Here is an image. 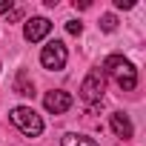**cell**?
<instances>
[{
	"label": "cell",
	"mask_w": 146,
	"mask_h": 146,
	"mask_svg": "<svg viewBox=\"0 0 146 146\" xmlns=\"http://www.w3.org/2000/svg\"><path fill=\"white\" fill-rule=\"evenodd\" d=\"M100 69H103V75H112V78H115V83H117L123 92H132V89L137 86V69H135V63H132L129 57H123V54H109Z\"/></svg>",
	"instance_id": "obj_1"
},
{
	"label": "cell",
	"mask_w": 146,
	"mask_h": 146,
	"mask_svg": "<svg viewBox=\"0 0 146 146\" xmlns=\"http://www.w3.org/2000/svg\"><path fill=\"white\" fill-rule=\"evenodd\" d=\"M9 117H12V123H15L26 137H40V135H43V117H40L32 106H15V109L9 112Z\"/></svg>",
	"instance_id": "obj_2"
},
{
	"label": "cell",
	"mask_w": 146,
	"mask_h": 146,
	"mask_svg": "<svg viewBox=\"0 0 146 146\" xmlns=\"http://www.w3.org/2000/svg\"><path fill=\"white\" fill-rule=\"evenodd\" d=\"M103 92H106V75H103V69L98 66L80 83V100L89 103V106H100L103 103Z\"/></svg>",
	"instance_id": "obj_3"
},
{
	"label": "cell",
	"mask_w": 146,
	"mask_h": 146,
	"mask_svg": "<svg viewBox=\"0 0 146 146\" xmlns=\"http://www.w3.org/2000/svg\"><path fill=\"white\" fill-rule=\"evenodd\" d=\"M66 60H69V52H66V43L63 40H49L40 52V66L49 69V72H60L66 69Z\"/></svg>",
	"instance_id": "obj_4"
},
{
	"label": "cell",
	"mask_w": 146,
	"mask_h": 146,
	"mask_svg": "<svg viewBox=\"0 0 146 146\" xmlns=\"http://www.w3.org/2000/svg\"><path fill=\"white\" fill-rule=\"evenodd\" d=\"M72 103H75V98L69 92H63V89H52V92L43 95V106H46L49 115H63V112L72 109Z\"/></svg>",
	"instance_id": "obj_5"
},
{
	"label": "cell",
	"mask_w": 146,
	"mask_h": 146,
	"mask_svg": "<svg viewBox=\"0 0 146 146\" xmlns=\"http://www.w3.org/2000/svg\"><path fill=\"white\" fill-rule=\"evenodd\" d=\"M49 32H52V23H49L46 17H32V20H26V26H23V37H26L29 43H40L43 37H49Z\"/></svg>",
	"instance_id": "obj_6"
},
{
	"label": "cell",
	"mask_w": 146,
	"mask_h": 146,
	"mask_svg": "<svg viewBox=\"0 0 146 146\" xmlns=\"http://www.w3.org/2000/svg\"><path fill=\"white\" fill-rule=\"evenodd\" d=\"M109 126H112L115 137H120V140H129V137L135 135V126H132L129 115H123V112H112V115H109Z\"/></svg>",
	"instance_id": "obj_7"
},
{
	"label": "cell",
	"mask_w": 146,
	"mask_h": 146,
	"mask_svg": "<svg viewBox=\"0 0 146 146\" xmlns=\"http://www.w3.org/2000/svg\"><path fill=\"white\" fill-rule=\"evenodd\" d=\"M15 92L23 95V98H35V80L26 69H17V75H15Z\"/></svg>",
	"instance_id": "obj_8"
},
{
	"label": "cell",
	"mask_w": 146,
	"mask_h": 146,
	"mask_svg": "<svg viewBox=\"0 0 146 146\" xmlns=\"http://www.w3.org/2000/svg\"><path fill=\"white\" fill-rule=\"evenodd\" d=\"M60 146H98V140H95V137H89V135L66 132V135L60 137Z\"/></svg>",
	"instance_id": "obj_9"
},
{
	"label": "cell",
	"mask_w": 146,
	"mask_h": 146,
	"mask_svg": "<svg viewBox=\"0 0 146 146\" xmlns=\"http://www.w3.org/2000/svg\"><path fill=\"white\" fill-rule=\"evenodd\" d=\"M98 26H100V32H115V29H117V17H115V15H103Z\"/></svg>",
	"instance_id": "obj_10"
},
{
	"label": "cell",
	"mask_w": 146,
	"mask_h": 146,
	"mask_svg": "<svg viewBox=\"0 0 146 146\" xmlns=\"http://www.w3.org/2000/svg\"><path fill=\"white\" fill-rule=\"evenodd\" d=\"M66 32H69V35H80V32H83V23H80V20H69V23H66Z\"/></svg>",
	"instance_id": "obj_11"
},
{
	"label": "cell",
	"mask_w": 146,
	"mask_h": 146,
	"mask_svg": "<svg viewBox=\"0 0 146 146\" xmlns=\"http://www.w3.org/2000/svg\"><path fill=\"white\" fill-rule=\"evenodd\" d=\"M15 6H12V0H0V15H9Z\"/></svg>",
	"instance_id": "obj_12"
},
{
	"label": "cell",
	"mask_w": 146,
	"mask_h": 146,
	"mask_svg": "<svg viewBox=\"0 0 146 146\" xmlns=\"http://www.w3.org/2000/svg\"><path fill=\"white\" fill-rule=\"evenodd\" d=\"M135 0H115V9H132Z\"/></svg>",
	"instance_id": "obj_13"
},
{
	"label": "cell",
	"mask_w": 146,
	"mask_h": 146,
	"mask_svg": "<svg viewBox=\"0 0 146 146\" xmlns=\"http://www.w3.org/2000/svg\"><path fill=\"white\" fill-rule=\"evenodd\" d=\"M20 17H23L20 9H12V12H9V20H20Z\"/></svg>",
	"instance_id": "obj_14"
}]
</instances>
